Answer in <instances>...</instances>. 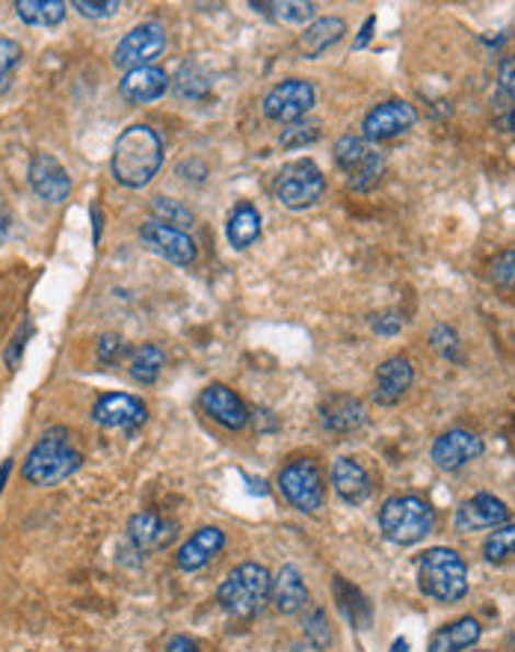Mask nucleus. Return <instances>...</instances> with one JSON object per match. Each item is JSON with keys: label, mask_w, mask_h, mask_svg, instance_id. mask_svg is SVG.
I'll list each match as a JSON object with an SVG mask.
<instances>
[{"label": "nucleus", "mask_w": 515, "mask_h": 652, "mask_svg": "<svg viewBox=\"0 0 515 652\" xmlns=\"http://www.w3.org/2000/svg\"><path fill=\"white\" fill-rule=\"evenodd\" d=\"M163 167V137L151 125H130L113 146L110 172L122 188L139 190Z\"/></svg>", "instance_id": "obj_1"}, {"label": "nucleus", "mask_w": 515, "mask_h": 652, "mask_svg": "<svg viewBox=\"0 0 515 652\" xmlns=\"http://www.w3.org/2000/svg\"><path fill=\"white\" fill-rule=\"evenodd\" d=\"M80 463L83 454L75 445V434L66 427H50L24 460V477L36 486H54L78 472Z\"/></svg>", "instance_id": "obj_2"}, {"label": "nucleus", "mask_w": 515, "mask_h": 652, "mask_svg": "<svg viewBox=\"0 0 515 652\" xmlns=\"http://www.w3.org/2000/svg\"><path fill=\"white\" fill-rule=\"evenodd\" d=\"M417 584L436 603H459L468 593V566L454 549H426L417 561Z\"/></svg>", "instance_id": "obj_3"}, {"label": "nucleus", "mask_w": 515, "mask_h": 652, "mask_svg": "<svg viewBox=\"0 0 515 652\" xmlns=\"http://www.w3.org/2000/svg\"><path fill=\"white\" fill-rule=\"evenodd\" d=\"M270 587H273V578L267 566L247 561L226 575V582L219 584L217 599L231 617H252L267 605Z\"/></svg>", "instance_id": "obj_4"}, {"label": "nucleus", "mask_w": 515, "mask_h": 652, "mask_svg": "<svg viewBox=\"0 0 515 652\" xmlns=\"http://www.w3.org/2000/svg\"><path fill=\"white\" fill-rule=\"evenodd\" d=\"M436 525V510L417 495H397L388 498L379 510V528L397 546L421 543Z\"/></svg>", "instance_id": "obj_5"}, {"label": "nucleus", "mask_w": 515, "mask_h": 652, "mask_svg": "<svg viewBox=\"0 0 515 652\" xmlns=\"http://www.w3.org/2000/svg\"><path fill=\"white\" fill-rule=\"evenodd\" d=\"M335 164L356 190H370L386 172V155L365 137H341L335 143Z\"/></svg>", "instance_id": "obj_6"}, {"label": "nucleus", "mask_w": 515, "mask_h": 652, "mask_svg": "<svg viewBox=\"0 0 515 652\" xmlns=\"http://www.w3.org/2000/svg\"><path fill=\"white\" fill-rule=\"evenodd\" d=\"M323 190H327V178L314 160H294L276 176V199L290 211H302L320 202Z\"/></svg>", "instance_id": "obj_7"}, {"label": "nucleus", "mask_w": 515, "mask_h": 652, "mask_svg": "<svg viewBox=\"0 0 515 652\" xmlns=\"http://www.w3.org/2000/svg\"><path fill=\"white\" fill-rule=\"evenodd\" d=\"M278 490L302 514L320 510L323 507V495H327L323 474H320L314 460H294V463L285 465L282 474H278Z\"/></svg>", "instance_id": "obj_8"}, {"label": "nucleus", "mask_w": 515, "mask_h": 652, "mask_svg": "<svg viewBox=\"0 0 515 652\" xmlns=\"http://www.w3.org/2000/svg\"><path fill=\"white\" fill-rule=\"evenodd\" d=\"M163 50H167V27L160 21H146L116 45L113 66L125 71L142 69V66H151V59H158Z\"/></svg>", "instance_id": "obj_9"}, {"label": "nucleus", "mask_w": 515, "mask_h": 652, "mask_svg": "<svg viewBox=\"0 0 515 652\" xmlns=\"http://www.w3.org/2000/svg\"><path fill=\"white\" fill-rule=\"evenodd\" d=\"M314 108V87L308 80L290 78L273 87L264 99V116L278 125H294L311 113Z\"/></svg>", "instance_id": "obj_10"}, {"label": "nucleus", "mask_w": 515, "mask_h": 652, "mask_svg": "<svg viewBox=\"0 0 515 652\" xmlns=\"http://www.w3.org/2000/svg\"><path fill=\"white\" fill-rule=\"evenodd\" d=\"M139 240H142L154 256L167 258V261H172V265H179V267H190L198 256L196 240H193L187 232L163 226V223H158V220H149V223H142V226H139Z\"/></svg>", "instance_id": "obj_11"}, {"label": "nucleus", "mask_w": 515, "mask_h": 652, "mask_svg": "<svg viewBox=\"0 0 515 652\" xmlns=\"http://www.w3.org/2000/svg\"><path fill=\"white\" fill-rule=\"evenodd\" d=\"M415 122L417 113L409 101H386V104H377V108L367 113L365 122H362V131H365L362 137L377 146V143H386V139L407 134Z\"/></svg>", "instance_id": "obj_12"}, {"label": "nucleus", "mask_w": 515, "mask_h": 652, "mask_svg": "<svg viewBox=\"0 0 515 652\" xmlns=\"http://www.w3.org/2000/svg\"><path fill=\"white\" fill-rule=\"evenodd\" d=\"M27 178H31L33 193L48 202V205H60L66 202L71 193V176L66 172L60 160L48 155V151H39L33 155L31 169H27Z\"/></svg>", "instance_id": "obj_13"}, {"label": "nucleus", "mask_w": 515, "mask_h": 652, "mask_svg": "<svg viewBox=\"0 0 515 652\" xmlns=\"http://www.w3.org/2000/svg\"><path fill=\"white\" fill-rule=\"evenodd\" d=\"M146 415H149L146 404L125 392L101 395L99 404L92 406V421L107 430H137L146 421Z\"/></svg>", "instance_id": "obj_14"}, {"label": "nucleus", "mask_w": 515, "mask_h": 652, "mask_svg": "<svg viewBox=\"0 0 515 652\" xmlns=\"http://www.w3.org/2000/svg\"><path fill=\"white\" fill-rule=\"evenodd\" d=\"M480 454H483V439L471 434V430H462V427L447 430L433 445V463L438 469H445V472H456V469H462V465H468Z\"/></svg>", "instance_id": "obj_15"}, {"label": "nucleus", "mask_w": 515, "mask_h": 652, "mask_svg": "<svg viewBox=\"0 0 515 652\" xmlns=\"http://www.w3.org/2000/svg\"><path fill=\"white\" fill-rule=\"evenodd\" d=\"M202 409L226 430H243L249 425V409L243 404V397L222 383H210L202 392Z\"/></svg>", "instance_id": "obj_16"}, {"label": "nucleus", "mask_w": 515, "mask_h": 652, "mask_svg": "<svg viewBox=\"0 0 515 652\" xmlns=\"http://www.w3.org/2000/svg\"><path fill=\"white\" fill-rule=\"evenodd\" d=\"M510 519V507L501 498L489 493H480L468 498L459 510H456V528L459 531H485V528H501Z\"/></svg>", "instance_id": "obj_17"}, {"label": "nucleus", "mask_w": 515, "mask_h": 652, "mask_svg": "<svg viewBox=\"0 0 515 652\" xmlns=\"http://www.w3.org/2000/svg\"><path fill=\"white\" fill-rule=\"evenodd\" d=\"M415 380V368L407 356H391L377 368V380H374V401L382 406H394L400 397L407 395L409 385Z\"/></svg>", "instance_id": "obj_18"}, {"label": "nucleus", "mask_w": 515, "mask_h": 652, "mask_svg": "<svg viewBox=\"0 0 515 652\" xmlns=\"http://www.w3.org/2000/svg\"><path fill=\"white\" fill-rule=\"evenodd\" d=\"M128 537L139 549H163V546H169L179 537V522L160 514H151V510H142V514L130 516Z\"/></svg>", "instance_id": "obj_19"}, {"label": "nucleus", "mask_w": 515, "mask_h": 652, "mask_svg": "<svg viewBox=\"0 0 515 652\" xmlns=\"http://www.w3.org/2000/svg\"><path fill=\"white\" fill-rule=\"evenodd\" d=\"M222 546H226V531H222V528H217V525L198 528L187 543L179 549V570L196 573V570H202L210 558H217V554L222 552Z\"/></svg>", "instance_id": "obj_20"}, {"label": "nucleus", "mask_w": 515, "mask_h": 652, "mask_svg": "<svg viewBox=\"0 0 515 652\" xmlns=\"http://www.w3.org/2000/svg\"><path fill=\"white\" fill-rule=\"evenodd\" d=\"M332 486H335L337 498L347 504H365L370 498V493H374L370 474L353 457L335 460V465H332Z\"/></svg>", "instance_id": "obj_21"}, {"label": "nucleus", "mask_w": 515, "mask_h": 652, "mask_svg": "<svg viewBox=\"0 0 515 652\" xmlns=\"http://www.w3.org/2000/svg\"><path fill=\"white\" fill-rule=\"evenodd\" d=\"M320 421L332 434H353L367 421V409L358 397L332 395L320 404Z\"/></svg>", "instance_id": "obj_22"}, {"label": "nucleus", "mask_w": 515, "mask_h": 652, "mask_svg": "<svg viewBox=\"0 0 515 652\" xmlns=\"http://www.w3.org/2000/svg\"><path fill=\"white\" fill-rule=\"evenodd\" d=\"M169 89V75L158 66H142V69L125 71V78L119 83L122 99L130 104H149L158 101Z\"/></svg>", "instance_id": "obj_23"}, {"label": "nucleus", "mask_w": 515, "mask_h": 652, "mask_svg": "<svg viewBox=\"0 0 515 652\" xmlns=\"http://www.w3.org/2000/svg\"><path fill=\"white\" fill-rule=\"evenodd\" d=\"M270 603L278 614H297L308 605V587L297 566H282L270 587Z\"/></svg>", "instance_id": "obj_24"}, {"label": "nucleus", "mask_w": 515, "mask_h": 652, "mask_svg": "<svg viewBox=\"0 0 515 652\" xmlns=\"http://www.w3.org/2000/svg\"><path fill=\"white\" fill-rule=\"evenodd\" d=\"M344 33H347V21L337 19V15L311 21V24L306 27V33H302V40H299L302 54H306L308 59H318L320 54H327L335 42H341Z\"/></svg>", "instance_id": "obj_25"}, {"label": "nucleus", "mask_w": 515, "mask_h": 652, "mask_svg": "<svg viewBox=\"0 0 515 652\" xmlns=\"http://www.w3.org/2000/svg\"><path fill=\"white\" fill-rule=\"evenodd\" d=\"M480 622L474 617H462V620L450 622L445 629H438L430 641V652H466L480 641Z\"/></svg>", "instance_id": "obj_26"}, {"label": "nucleus", "mask_w": 515, "mask_h": 652, "mask_svg": "<svg viewBox=\"0 0 515 652\" xmlns=\"http://www.w3.org/2000/svg\"><path fill=\"white\" fill-rule=\"evenodd\" d=\"M258 235H261V214H258V207L249 205V202H240V205L228 214V244L234 249H247L255 244Z\"/></svg>", "instance_id": "obj_27"}, {"label": "nucleus", "mask_w": 515, "mask_h": 652, "mask_svg": "<svg viewBox=\"0 0 515 652\" xmlns=\"http://www.w3.org/2000/svg\"><path fill=\"white\" fill-rule=\"evenodd\" d=\"M15 12L31 27H54L66 19V3L60 0H19Z\"/></svg>", "instance_id": "obj_28"}, {"label": "nucleus", "mask_w": 515, "mask_h": 652, "mask_svg": "<svg viewBox=\"0 0 515 652\" xmlns=\"http://www.w3.org/2000/svg\"><path fill=\"white\" fill-rule=\"evenodd\" d=\"M163 362H167V356H163L158 345H142L130 359V376L139 385H151L163 371Z\"/></svg>", "instance_id": "obj_29"}, {"label": "nucleus", "mask_w": 515, "mask_h": 652, "mask_svg": "<svg viewBox=\"0 0 515 652\" xmlns=\"http://www.w3.org/2000/svg\"><path fill=\"white\" fill-rule=\"evenodd\" d=\"M210 92V78L205 75L202 66L190 63V66H181L179 75H175V95L187 101H202Z\"/></svg>", "instance_id": "obj_30"}, {"label": "nucleus", "mask_w": 515, "mask_h": 652, "mask_svg": "<svg viewBox=\"0 0 515 652\" xmlns=\"http://www.w3.org/2000/svg\"><path fill=\"white\" fill-rule=\"evenodd\" d=\"M151 214H154V220H158V223H163V226L181 228V232L196 223V214H193V211H190L184 202H179V199H169V196L151 199Z\"/></svg>", "instance_id": "obj_31"}, {"label": "nucleus", "mask_w": 515, "mask_h": 652, "mask_svg": "<svg viewBox=\"0 0 515 652\" xmlns=\"http://www.w3.org/2000/svg\"><path fill=\"white\" fill-rule=\"evenodd\" d=\"M255 10H267L273 19L278 21H288V24H302V21L314 19V3H308V0H282V3H252Z\"/></svg>", "instance_id": "obj_32"}, {"label": "nucleus", "mask_w": 515, "mask_h": 652, "mask_svg": "<svg viewBox=\"0 0 515 652\" xmlns=\"http://www.w3.org/2000/svg\"><path fill=\"white\" fill-rule=\"evenodd\" d=\"M335 593L337 603H341L344 614L353 620V626H367L370 622V605H367V599L356 587H350V584H344V578H337Z\"/></svg>", "instance_id": "obj_33"}, {"label": "nucleus", "mask_w": 515, "mask_h": 652, "mask_svg": "<svg viewBox=\"0 0 515 652\" xmlns=\"http://www.w3.org/2000/svg\"><path fill=\"white\" fill-rule=\"evenodd\" d=\"M485 561L489 563H504L506 558L515 554V525H501L495 533H489V540L483 546Z\"/></svg>", "instance_id": "obj_34"}, {"label": "nucleus", "mask_w": 515, "mask_h": 652, "mask_svg": "<svg viewBox=\"0 0 515 652\" xmlns=\"http://www.w3.org/2000/svg\"><path fill=\"white\" fill-rule=\"evenodd\" d=\"M314 139H320V122H311V119H302V122H294L288 128L282 131V148H302L311 146Z\"/></svg>", "instance_id": "obj_35"}, {"label": "nucleus", "mask_w": 515, "mask_h": 652, "mask_svg": "<svg viewBox=\"0 0 515 652\" xmlns=\"http://www.w3.org/2000/svg\"><path fill=\"white\" fill-rule=\"evenodd\" d=\"M21 59H24V50H21L19 42L0 40V95L10 89L12 75L21 66Z\"/></svg>", "instance_id": "obj_36"}, {"label": "nucleus", "mask_w": 515, "mask_h": 652, "mask_svg": "<svg viewBox=\"0 0 515 652\" xmlns=\"http://www.w3.org/2000/svg\"><path fill=\"white\" fill-rule=\"evenodd\" d=\"M495 104L510 113L515 110V57L501 59V66H497V99Z\"/></svg>", "instance_id": "obj_37"}, {"label": "nucleus", "mask_w": 515, "mask_h": 652, "mask_svg": "<svg viewBox=\"0 0 515 652\" xmlns=\"http://www.w3.org/2000/svg\"><path fill=\"white\" fill-rule=\"evenodd\" d=\"M489 277L497 285H515V249H504L489 267Z\"/></svg>", "instance_id": "obj_38"}, {"label": "nucleus", "mask_w": 515, "mask_h": 652, "mask_svg": "<svg viewBox=\"0 0 515 652\" xmlns=\"http://www.w3.org/2000/svg\"><path fill=\"white\" fill-rule=\"evenodd\" d=\"M433 347H436L438 353L445 356V359H459V338H456V329L447 324H438L433 329Z\"/></svg>", "instance_id": "obj_39"}, {"label": "nucleus", "mask_w": 515, "mask_h": 652, "mask_svg": "<svg viewBox=\"0 0 515 652\" xmlns=\"http://www.w3.org/2000/svg\"><path fill=\"white\" fill-rule=\"evenodd\" d=\"M125 350H128V347H125V338L122 336H113V333H110V336H101L99 359L104 366H116L122 356H125Z\"/></svg>", "instance_id": "obj_40"}, {"label": "nucleus", "mask_w": 515, "mask_h": 652, "mask_svg": "<svg viewBox=\"0 0 515 652\" xmlns=\"http://www.w3.org/2000/svg\"><path fill=\"white\" fill-rule=\"evenodd\" d=\"M306 638L318 643V647H327L332 641V632L327 626V614L323 611H311V617L306 620Z\"/></svg>", "instance_id": "obj_41"}, {"label": "nucleus", "mask_w": 515, "mask_h": 652, "mask_svg": "<svg viewBox=\"0 0 515 652\" xmlns=\"http://www.w3.org/2000/svg\"><path fill=\"white\" fill-rule=\"evenodd\" d=\"M83 19H110L113 12H119V0H107V3H87V0H75L71 3Z\"/></svg>", "instance_id": "obj_42"}, {"label": "nucleus", "mask_w": 515, "mask_h": 652, "mask_svg": "<svg viewBox=\"0 0 515 652\" xmlns=\"http://www.w3.org/2000/svg\"><path fill=\"white\" fill-rule=\"evenodd\" d=\"M370 326H374L377 336H397L403 329V317L397 315V312H379V315H374Z\"/></svg>", "instance_id": "obj_43"}, {"label": "nucleus", "mask_w": 515, "mask_h": 652, "mask_svg": "<svg viewBox=\"0 0 515 652\" xmlns=\"http://www.w3.org/2000/svg\"><path fill=\"white\" fill-rule=\"evenodd\" d=\"M167 652H198V647L187 634H172L167 641Z\"/></svg>", "instance_id": "obj_44"}, {"label": "nucleus", "mask_w": 515, "mask_h": 652, "mask_svg": "<svg viewBox=\"0 0 515 652\" xmlns=\"http://www.w3.org/2000/svg\"><path fill=\"white\" fill-rule=\"evenodd\" d=\"M374 27H377V19H367L365 27H362V33H358L356 48H365L367 42H370V33H374Z\"/></svg>", "instance_id": "obj_45"}, {"label": "nucleus", "mask_w": 515, "mask_h": 652, "mask_svg": "<svg viewBox=\"0 0 515 652\" xmlns=\"http://www.w3.org/2000/svg\"><path fill=\"white\" fill-rule=\"evenodd\" d=\"M0 223H10V207H7L3 196H0Z\"/></svg>", "instance_id": "obj_46"}, {"label": "nucleus", "mask_w": 515, "mask_h": 652, "mask_svg": "<svg viewBox=\"0 0 515 652\" xmlns=\"http://www.w3.org/2000/svg\"><path fill=\"white\" fill-rule=\"evenodd\" d=\"M501 122H504V128L515 131V110H510V113H506V116L501 119Z\"/></svg>", "instance_id": "obj_47"}, {"label": "nucleus", "mask_w": 515, "mask_h": 652, "mask_svg": "<svg viewBox=\"0 0 515 652\" xmlns=\"http://www.w3.org/2000/svg\"><path fill=\"white\" fill-rule=\"evenodd\" d=\"M10 469H12V463H3V469H0V490H3V481H7Z\"/></svg>", "instance_id": "obj_48"}, {"label": "nucleus", "mask_w": 515, "mask_h": 652, "mask_svg": "<svg viewBox=\"0 0 515 652\" xmlns=\"http://www.w3.org/2000/svg\"><path fill=\"white\" fill-rule=\"evenodd\" d=\"M92 214H95V223H99V207H92ZM101 240V226H95V244Z\"/></svg>", "instance_id": "obj_49"}, {"label": "nucleus", "mask_w": 515, "mask_h": 652, "mask_svg": "<svg viewBox=\"0 0 515 652\" xmlns=\"http://www.w3.org/2000/svg\"><path fill=\"white\" fill-rule=\"evenodd\" d=\"M7 232H10V223H0V244L7 240Z\"/></svg>", "instance_id": "obj_50"}, {"label": "nucleus", "mask_w": 515, "mask_h": 652, "mask_svg": "<svg viewBox=\"0 0 515 652\" xmlns=\"http://www.w3.org/2000/svg\"><path fill=\"white\" fill-rule=\"evenodd\" d=\"M477 652H483V650H477Z\"/></svg>", "instance_id": "obj_51"}]
</instances>
